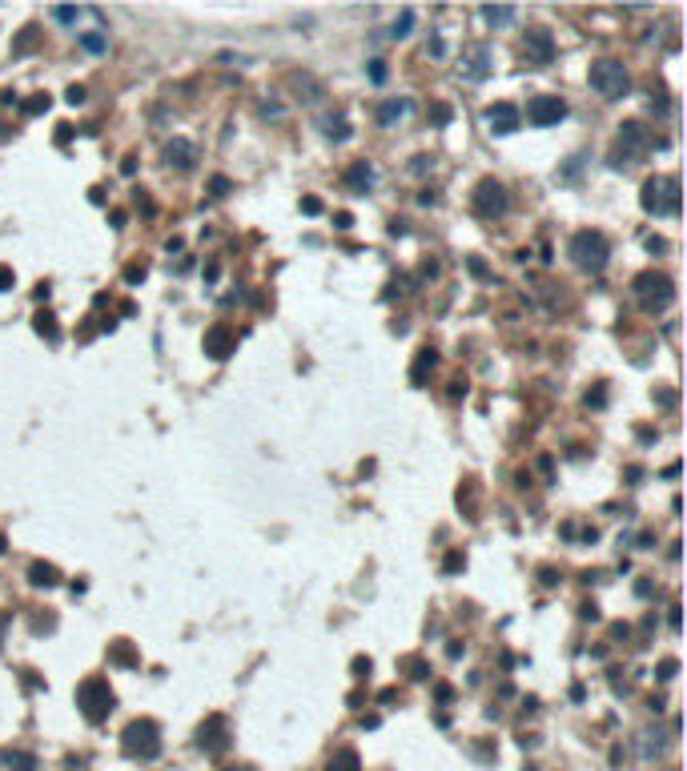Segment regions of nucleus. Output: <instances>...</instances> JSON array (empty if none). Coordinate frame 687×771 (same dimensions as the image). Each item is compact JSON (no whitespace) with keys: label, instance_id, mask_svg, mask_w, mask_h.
<instances>
[{"label":"nucleus","instance_id":"nucleus-22","mask_svg":"<svg viewBox=\"0 0 687 771\" xmlns=\"http://www.w3.org/2000/svg\"><path fill=\"white\" fill-rule=\"evenodd\" d=\"M322 125H326V133H330L334 141H346V137H350V125H346L342 117H326Z\"/></svg>","mask_w":687,"mask_h":771},{"label":"nucleus","instance_id":"nucleus-17","mask_svg":"<svg viewBox=\"0 0 687 771\" xmlns=\"http://www.w3.org/2000/svg\"><path fill=\"white\" fill-rule=\"evenodd\" d=\"M515 17H519V12L506 8V4H498V8H495V4H486V8H482V21H486V24H511Z\"/></svg>","mask_w":687,"mask_h":771},{"label":"nucleus","instance_id":"nucleus-34","mask_svg":"<svg viewBox=\"0 0 687 771\" xmlns=\"http://www.w3.org/2000/svg\"><path fill=\"white\" fill-rule=\"evenodd\" d=\"M125 278H129V281H141L145 278V265H129V269H125Z\"/></svg>","mask_w":687,"mask_h":771},{"label":"nucleus","instance_id":"nucleus-20","mask_svg":"<svg viewBox=\"0 0 687 771\" xmlns=\"http://www.w3.org/2000/svg\"><path fill=\"white\" fill-rule=\"evenodd\" d=\"M32 583H37V586H52V583H57V566L37 562V566H32Z\"/></svg>","mask_w":687,"mask_h":771},{"label":"nucleus","instance_id":"nucleus-7","mask_svg":"<svg viewBox=\"0 0 687 771\" xmlns=\"http://www.w3.org/2000/svg\"><path fill=\"white\" fill-rule=\"evenodd\" d=\"M563 117H567V105H563L559 96H535V101L526 105V121H531V125H539V129H546V125H559Z\"/></svg>","mask_w":687,"mask_h":771},{"label":"nucleus","instance_id":"nucleus-31","mask_svg":"<svg viewBox=\"0 0 687 771\" xmlns=\"http://www.w3.org/2000/svg\"><path fill=\"white\" fill-rule=\"evenodd\" d=\"M12 281H17V274L8 265H0V289H12Z\"/></svg>","mask_w":687,"mask_h":771},{"label":"nucleus","instance_id":"nucleus-4","mask_svg":"<svg viewBox=\"0 0 687 771\" xmlns=\"http://www.w3.org/2000/svg\"><path fill=\"white\" fill-rule=\"evenodd\" d=\"M643 209L664 217V213H675L679 209V181L675 177H651L643 185Z\"/></svg>","mask_w":687,"mask_h":771},{"label":"nucleus","instance_id":"nucleus-32","mask_svg":"<svg viewBox=\"0 0 687 771\" xmlns=\"http://www.w3.org/2000/svg\"><path fill=\"white\" fill-rule=\"evenodd\" d=\"M65 101H69V105H81V101H85V89H81V85H72L69 93H65Z\"/></svg>","mask_w":687,"mask_h":771},{"label":"nucleus","instance_id":"nucleus-18","mask_svg":"<svg viewBox=\"0 0 687 771\" xmlns=\"http://www.w3.org/2000/svg\"><path fill=\"white\" fill-rule=\"evenodd\" d=\"M410 28H414V8H402V12H398V21H394V28H390V37H394V41H402V37H410Z\"/></svg>","mask_w":687,"mask_h":771},{"label":"nucleus","instance_id":"nucleus-30","mask_svg":"<svg viewBox=\"0 0 687 771\" xmlns=\"http://www.w3.org/2000/svg\"><path fill=\"white\" fill-rule=\"evenodd\" d=\"M48 109V96H37V101H24V113H41Z\"/></svg>","mask_w":687,"mask_h":771},{"label":"nucleus","instance_id":"nucleus-6","mask_svg":"<svg viewBox=\"0 0 687 771\" xmlns=\"http://www.w3.org/2000/svg\"><path fill=\"white\" fill-rule=\"evenodd\" d=\"M635 294H639L643 309H664L671 302V281L655 278V274H643V278H635Z\"/></svg>","mask_w":687,"mask_h":771},{"label":"nucleus","instance_id":"nucleus-26","mask_svg":"<svg viewBox=\"0 0 687 771\" xmlns=\"http://www.w3.org/2000/svg\"><path fill=\"white\" fill-rule=\"evenodd\" d=\"M427 366H434V350H422L418 366H414V382H422V370H427Z\"/></svg>","mask_w":687,"mask_h":771},{"label":"nucleus","instance_id":"nucleus-21","mask_svg":"<svg viewBox=\"0 0 687 771\" xmlns=\"http://www.w3.org/2000/svg\"><path fill=\"white\" fill-rule=\"evenodd\" d=\"M37 333L48 338V342H57V318L52 313H37Z\"/></svg>","mask_w":687,"mask_h":771},{"label":"nucleus","instance_id":"nucleus-36","mask_svg":"<svg viewBox=\"0 0 687 771\" xmlns=\"http://www.w3.org/2000/svg\"><path fill=\"white\" fill-rule=\"evenodd\" d=\"M229 771H254V768H229Z\"/></svg>","mask_w":687,"mask_h":771},{"label":"nucleus","instance_id":"nucleus-11","mask_svg":"<svg viewBox=\"0 0 687 771\" xmlns=\"http://www.w3.org/2000/svg\"><path fill=\"white\" fill-rule=\"evenodd\" d=\"M229 350H234V333H229L225 326H214L209 333H205V353H209V358L221 362V358H229Z\"/></svg>","mask_w":687,"mask_h":771},{"label":"nucleus","instance_id":"nucleus-2","mask_svg":"<svg viewBox=\"0 0 687 771\" xmlns=\"http://www.w3.org/2000/svg\"><path fill=\"white\" fill-rule=\"evenodd\" d=\"M571 257H575V265L579 269H603L607 265V257H611V249H607V237L599 234V229H579V234L571 237Z\"/></svg>","mask_w":687,"mask_h":771},{"label":"nucleus","instance_id":"nucleus-12","mask_svg":"<svg viewBox=\"0 0 687 771\" xmlns=\"http://www.w3.org/2000/svg\"><path fill=\"white\" fill-rule=\"evenodd\" d=\"M165 161L177 165V169H193V161H197V149H193L185 137H177V141H169V145H165Z\"/></svg>","mask_w":687,"mask_h":771},{"label":"nucleus","instance_id":"nucleus-3","mask_svg":"<svg viewBox=\"0 0 687 771\" xmlns=\"http://www.w3.org/2000/svg\"><path fill=\"white\" fill-rule=\"evenodd\" d=\"M587 81H591L595 93H603L607 101H619V96L627 93V69L619 65V61H611V56H603V61H595L591 72H587Z\"/></svg>","mask_w":687,"mask_h":771},{"label":"nucleus","instance_id":"nucleus-10","mask_svg":"<svg viewBox=\"0 0 687 771\" xmlns=\"http://www.w3.org/2000/svg\"><path fill=\"white\" fill-rule=\"evenodd\" d=\"M526 52H531L535 65H551V61H555V41H551V32L531 28V32H526Z\"/></svg>","mask_w":687,"mask_h":771},{"label":"nucleus","instance_id":"nucleus-16","mask_svg":"<svg viewBox=\"0 0 687 771\" xmlns=\"http://www.w3.org/2000/svg\"><path fill=\"white\" fill-rule=\"evenodd\" d=\"M406 113H410V101H406V96H402V101L394 96V101H386V105L378 109V121H382V125H394V121L406 117Z\"/></svg>","mask_w":687,"mask_h":771},{"label":"nucleus","instance_id":"nucleus-24","mask_svg":"<svg viewBox=\"0 0 687 771\" xmlns=\"http://www.w3.org/2000/svg\"><path fill=\"white\" fill-rule=\"evenodd\" d=\"M81 45L89 48V52H105V37H101V32H85V37H81Z\"/></svg>","mask_w":687,"mask_h":771},{"label":"nucleus","instance_id":"nucleus-27","mask_svg":"<svg viewBox=\"0 0 687 771\" xmlns=\"http://www.w3.org/2000/svg\"><path fill=\"white\" fill-rule=\"evenodd\" d=\"M386 76H390V72H386V61H370V81H374V85H382Z\"/></svg>","mask_w":687,"mask_h":771},{"label":"nucleus","instance_id":"nucleus-19","mask_svg":"<svg viewBox=\"0 0 687 771\" xmlns=\"http://www.w3.org/2000/svg\"><path fill=\"white\" fill-rule=\"evenodd\" d=\"M330 771H358V755L354 751H338L330 759Z\"/></svg>","mask_w":687,"mask_h":771},{"label":"nucleus","instance_id":"nucleus-9","mask_svg":"<svg viewBox=\"0 0 687 771\" xmlns=\"http://www.w3.org/2000/svg\"><path fill=\"white\" fill-rule=\"evenodd\" d=\"M519 109L511 105V101H498V105H491L486 109V125H491V133H515L519 129Z\"/></svg>","mask_w":687,"mask_h":771},{"label":"nucleus","instance_id":"nucleus-29","mask_svg":"<svg viewBox=\"0 0 687 771\" xmlns=\"http://www.w3.org/2000/svg\"><path fill=\"white\" fill-rule=\"evenodd\" d=\"M8 763H12L17 771H32V768H37V763H32L28 755H8Z\"/></svg>","mask_w":687,"mask_h":771},{"label":"nucleus","instance_id":"nucleus-1","mask_svg":"<svg viewBox=\"0 0 687 771\" xmlns=\"http://www.w3.org/2000/svg\"><path fill=\"white\" fill-rule=\"evenodd\" d=\"M76 703H81V711H85V719L89 723H101L109 711H113V703H117V695H113V687H109V679H85L81 687H76Z\"/></svg>","mask_w":687,"mask_h":771},{"label":"nucleus","instance_id":"nucleus-13","mask_svg":"<svg viewBox=\"0 0 687 771\" xmlns=\"http://www.w3.org/2000/svg\"><path fill=\"white\" fill-rule=\"evenodd\" d=\"M486 72H491V52H486V48H471V52L462 56V76L478 81V76H486Z\"/></svg>","mask_w":687,"mask_h":771},{"label":"nucleus","instance_id":"nucleus-15","mask_svg":"<svg viewBox=\"0 0 687 771\" xmlns=\"http://www.w3.org/2000/svg\"><path fill=\"white\" fill-rule=\"evenodd\" d=\"M205 751H221L229 739H225V723L221 719H209V727H201V739H197Z\"/></svg>","mask_w":687,"mask_h":771},{"label":"nucleus","instance_id":"nucleus-28","mask_svg":"<svg viewBox=\"0 0 687 771\" xmlns=\"http://www.w3.org/2000/svg\"><path fill=\"white\" fill-rule=\"evenodd\" d=\"M113 659H117V663H125V667H133V663H137V659H133V651H129L125 643H117V647H113Z\"/></svg>","mask_w":687,"mask_h":771},{"label":"nucleus","instance_id":"nucleus-35","mask_svg":"<svg viewBox=\"0 0 687 771\" xmlns=\"http://www.w3.org/2000/svg\"><path fill=\"white\" fill-rule=\"evenodd\" d=\"M225 189H229V181H225V177H214V193H217V197H221Z\"/></svg>","mask_w":687,"mask_h":771},{"label":"nucleus","instance_id":"nucleus-33","mask_svg":"<svg viewBox=\"0 0 687 771\" xmlns=\"http://www.w3.org/2000/svg\"><path fill=\"white\" fill-rule=\"evenodd\" d=\"M302 213H309V217L322 213V201H318V197H306V201H302Z\"/></svg>","mask_w":687,"mask_h":771},{"label":"nucleus","instance_id":"nucleus-23","mask_svg":"<svg viewBox=\"0 0 687 771\" xmlns=\"http://www.w3.org/2000/svg\"><path fill=\"white\" fill-rule=\"evenodd\" d=\"M52 21H61V24H76V21H81V8H52Z\"/></svg>","mask_w":687,"mask_h":771},{"label":"nucleus","instance_id":"nucleus-14","mask_svg":"<svg viewBox=\"0 0 687 771\" xmlns=\"http://www.w3.org/2000/svg\"><path fill=\"white\" fill-rule=\"evenodd\" d=\"M346 185L358 189V193H366V189L374 185V165H370V161H354L350 169H346Z\"/></svg>","mask_w":687,"mask_h":771},{"label":"nucleus","instance_id":"nucleus-25","mask_svg":"<svg viewBox=\"0 0 687 771\" xmlns=\"http://www.w3.org/2000/svg\"><path fill=\"white\" fill-rule=\"evenodd\" d=\"M430 117H434V125H451V105H442V101H438V105L430 109Z\"/></svg>","mask_w":687,"mask_h":771},{"label":"nucleus","instance_id":"nucleus-8","mask_svg":"<svg viewBox=\"0 0 687 771\" xmlns=\"http://www.w3.org/2000/svg\"><path fill=\"white\" fill-rule=\"evenodd\" d=\"M474 201H478V209L486 213V217H502V213L511 209V197H506V189L498 185V181H482Z\"/></svg>","mask_w":687,"mask_h":771},{"label":"nucleus","instance_id":"nucleus-5","mask_svg":"<svg viewBox=\"0 0 687 771\" xmlns=\"http://www.w3.org/2000/svg\"><path fill=\"white\" fill-rule=\"evenodd\" d=\"M125 751L129 755H141V759H153L161 751V731L149 719H137V723L125 727Z\"/></svg>","mask_w":687,"mask_h":771}]
</instances>
